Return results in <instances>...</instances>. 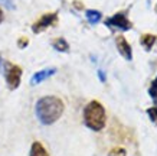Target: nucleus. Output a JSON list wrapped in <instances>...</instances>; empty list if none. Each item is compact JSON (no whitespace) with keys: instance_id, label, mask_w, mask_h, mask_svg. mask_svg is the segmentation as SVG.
Instances as JSON below:
<instances>
[{"instance_id":"nucleus-4","label":"nucleus","mask_w":157,"mask_h":156,"mask_svg":"<svg viewBox=\"0 0 157 156\" xmlns=\"http://www.w3.org/2000/svg\"><path fill=\"white\" fill-rule=\"evenodd\" d=\"M105 25L109 26V28H115L120 29V30H130L133 28V23L128 20L127 14L120 12V13H115L114 16H111L108 19L105 20Z\"/></svg>"},{"instance_id":"nucleus-1","label":"nucleus","mask_w":157,"mask_h":156,"mask_svg":"<svg viewBox=\"0 0 157 156\" xmlns=\"http://www.w3.org/2000/svg\"><path fill=\"white\" fill-rule=\"evenodd\" d=\"M63 110H65L63 101L55 95H45L42 98H39L35 106L36 117L45 126H51L55 122H58L63 114Z\"/></svg>"},{"instance_id":"nucleus-11","label":"nucleus","mask_w":157,"mask_h":156,"mask_svg":"<svg viewBox=\"0 0 157 156\" xmlns=\"http://www.w3.org/2000/svg\"><path fill=\"white\" fill-rule=\"evenodd\" d=\"M52 46L56 49L58 52H68L69 51V45L63 38H56L52 42Z\"/></svg>"},{"instance_id":"nucleus-6","label":"nucleus","mask_w":157,"mask_h":156,"mask_svg":"<svg viewBox=\"0 0 157 156\" xmlns=\"http://www.w3.org/2000/svg\"><path fill=\"white\" fill-rule=\"evenodd\" d=\"M148 94H150V97L153 98V101H154V106L153 107H150V109H147V116L150 117V120H151L153 123L157 124V77L153 80L151 85H150V88H148Z\"/></svg>"},{"instance_id":"nucleus-5","label":"nucleus","mask_w":157,"mask_h":156,"mask_svg":"<svg viewBox=\"0 0 157 156\" xmlns=\"http://www.w3.org/2000/svg\"><path fill=\"white\" fill-rule=\"evenodd\" d=\"M56 22H58V13H55V12H53V13H46L32 25V30H33L35 33H40V32H43L45 29H48L49 26L55 25Z\"/></svg>"},{"instance_id":"nucleus-16","label":"nucleus","mask_w":157,"mask_h":156,"mask_svg":"<svg viewBox=\"0 0 157 156\" xmlns=\"http://www.w3.org/2000/svg\"><path fill=\"white\" fill-rule=\"evenodd\" d=\"M98 75H100V80L102 81V82H105V74H104V71H102V70H100V71H98Z\"/></svg>"},{"instance_id":"nucleus-12","label":"nucleus","mask_w":157,"mask_h":156,"mask_svg":"<svg viewBox=\"0 0 157 156\" xmlns=\"http://www.w3.org/2000/svg\"><path fill=\"white\" fill-rule=\"evenodd\" d=\"M101 18H102V14L98 10H86V19H88L90 23H92V25L98 23L101 20Z\"/></svg>"},{"instance_id":"nucleus-19","label":"nucleus","mask_w":157,"mask_h":156,"mask_svg":"<svg viewBox=\"0 0 157 156\" xmlns=\"http://www.w3.org/2000/svg\"><path fill=\"white\" fill-rule=\"evenodd\" d=\"M156 12H157V5H156Z\"/></svg>"},{"instance_id":"nucleus-18","label":"nucleus","mask_w":157,"mask_h":156,"mask_svg":"<svg viewBox=\"0 0 157 156\" xmlns=\"http://www.w3.org/2000/svg\"><path fill=\"white\" fill-rule=\"evenodd\" d=\"M2 20H3V12H2V9H0V23H2Z\"/></svg>"},{"instance_id":"nucleus-10","label":"nucleus","mask_w":157,"mask_h":156,"mask_svg":"<svg viewBox=\"0 0 157 156\" xmlns=\"http://www.w3.org/2000/svg\"><path fill=\"white\" fill-rule=\"evenodd\" d=\"M156 41H157V38L154 36V35H151V33H144L143 36L140 38V43L144 46L146 51H150V49L154 46Z\"/></svg>"},{"instance_id":"nucleus-17","label":"nucleus","mask_w":157,"mask_h":156,"mask_svg":"<svg viewBox=\"0 0 157 156\" xmlns=\"http://www.w3.org/2000/svg\"><path fill=\"white\" fill-rule=\"evenodd\" d=\"M74 5H75L76 7H78V9H82V5H81V3H79V2H75Z\"/></svg>"},{"instance_id":"nucleus-14","label":"nucleus","mask_w":157,"mask_h":156,"mask_svg":"<svg viewBox=\"0 0 157 156\" xmlns=\"http://www.w3.org/2000/svg\"><path fill=\"white\" fill-rule=\"evenodd\" d=\"M0 5L5 6L6 9H9V10L14 9V2L13 0H0Z\"/></svg>"},{"instance_id":"nucleus-9","label":"nucleus","mask_w":157,"mask_h":156,"mask_svg":"<svg viewBox=\"0 0 157 156\" xmlns=\"http://www.w3.org/2000/svg\"><path fill=\"white\" fill-rule=\"evenodd\" d=\"M29 156H49V153L40 142H33L32 146H30V153H29Z\"/></svg>"},{"instance_id":"nucleus-7","label":"nucleus","mask_w":157,"mask_h":156,"mask_svg":"<svg viewBox=\"0 0 157 156\" xmlns=\"http://www.w3.org/2000/svg\"><path fill=\"white\" fill-rule=\"evenodd\" d=\"M115 45H117V49L121 54V57H124L127 61H131L133 59V49H131V45L127 42V39L124 38L123 35H118L115 38Z\"/></svg>"},{"instance_id":"nucleus-2","label":"nucleus","mask_w":157,"mask_h":156,"mask_svg":"<svg viewBox=\"0 0 157 156\" xmlns=\"http://www.w3.org/2000/svg\"><path fill=\"white\" fill-rule=\"evenodd\" d=\"M84 123H85L86 127L94 130V132H100L105 127L107 114H105L104 106L100 101L92 100L85 106V109H84Z\"/></svg>"},{"instance_id":"nucleus-3","label":"nucleus","mask_w":157,"mask_h":156,"mask_svg":"<svg viewBox=\"0 0 157 156\" xmlns=\"http://www.w3.org/2000/svg\"><path fill=\"white\" fill-rule=\"evenodd\" d=\"M6 82L10 90H16L20 85V78H22V68L19 65H13V64H6Z\"/></svg>"},{"instance_id":"nucleus-15","label":"nucleus","mask_w":157,"mask_h":156,"mask_svg":"<svg viewBox=\"0 0 157 156\" xmlns=\"http://www.w3.org/2000/svg\"><path fill=\"white\" fill-rule=\"evenodd\" d=\"M28 43H29V39L26 38V36H22V38L17 39V46L22 48V49L28 46Z\"/></svg>"},{"instance_id":"nucleus-13","label":"nucleus","mask_w":157,"mask_h":156,"mask_svg":"<svg viewBox=\"0 0 157 156\" xmlns=\"http://www.w3.org/2000/svg\"><path fill=\"white\" fill-rule=\"evenodd\" d=\"M108 156H127V153H125V149H123V147H114V149H111Z\"/></svg>"},{"instance_id":"nucleus-8","label":"nucleus","mask_w":157,"mask_h":156,"mask_svg":"<svg viewBox=\"0 0 157 156\" xmlns=\"http://www.w3.org/2000/svg\"><path fill=\"white\" fill-rule=\"evenodd\" d=\"M55 72H56V68H45V70H42V71H38L36 74H33L32 78H30V84L32 85L40 84V82L45 81L46 78L52 77Z\"/></svg>"}]
</instances>
